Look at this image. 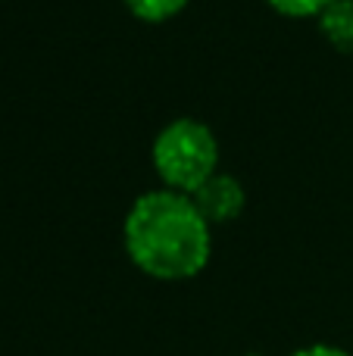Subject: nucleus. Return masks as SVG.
Wrapping results in <instances>:
<instances>
[{
  "label": "nucleus",
  "instance_id": "nucleus-1",
  "mask_svg": "<svg viewBox=\"0 0 353 356\" xmlns=\"http://www.w3.org/2000/svg\"><path fill=\"white\" fill-rule=\"evenodd\" d=\"M210 222L179 191H147L129 209L125 250L150 278L181 282L197 275L210 259Z\"/></svg>",
  "mask_w": 353,
  "mask_h": 356
},
{
  "label": "nucleus",
  "instance_id": "nucleus-2",
  "mask_svg": "<svg viewBox=\"0 0 353 356\" xmlns=\"http://www.w3.org/2000/svg\"><path fill=\"white\" fill-rule=\"evenodd\" d=\"M219 144L213 131L197 119H175L156 135L154 166L169 191L194 194L200 184L216 172Z\"/></svg>",
  "mask_w": 353,
  "mask_h": 356
},
{
  "label": "nucleus",
  "instance_id": "nucleus-3",
  "mask_svg": "<svg viewBox=\"0 0 353 356\" xmlns=\"http://www.w3.org/2000/svg\"><path fill=\"white\" fill-rule=\"evenodd\" d=\"M188 197L194 200L197 213L204 216L210 225H216V222H231L244 209L241 181L231 175H222V172H213L194 194H188Z\"/></svg>",
  "mask_w": 353,
  "mask_h": 356
},
{
  "label": "nucleus",
  "instance_id": "nucleus-4",
  "mask_svg": "<svg viewBox=\"0 0 353 356\" xmlns=\"http://www.w3.org/2000/svg\"><path fill=\"white\" fill-rule=\"evenodd\" d=\"M319 29L338 50H353V0H335L319 13Z\"/></svg>",
  "mask_w": 353,
  "mask_h": 356
},
{
  "label": "nucleus",
  "instance_id": "nucleus-5",
  "mask_svg": "<svg viewBox=\"0 0 353 356\" xmlns=\"http://www.w3.org/2000/svg\"><path fill=\"white\" fill-rule=\"evenodd\" d=\"M129 10L141 19H150V22H160V19H169L188 3V0H125Z\"/></svg>",
  "mask_w": 353,
  "mask_h": 356
},
{
  "label": "nucleus",
  "instance_id": "nucleus-6",
  "mask_svg": "<svg viewBox=\"0 0 353 356\" xmlns=\"http://www.w3.org/2000/svg\"><path fill=\"white\" fill-rule=\"evenodd\" d=\"M269 3L279 13H285V16H319L335 0H269Z\"/></svg>",
  "mask_w": 353,
  "mask_h": 356
},
{
  "label": "nucleus",
  "instance_id": "nucleus-7",
  "mask_svg": "<svg viewBox=\"0 0 353 356\" xmlns=\"http://www.w3.org/2000/svg\"><path fill=\"white\" fill-rule=\"evenodd\" d=\"M291 356H350V353L341 350V347H335V344H310V347L294 350Z\"/></svg>",
  "mask_w": 353,
  "mask_h": 356
},
{
  "label": "nucleus",
  "instance_id": "nucleus-8",
  "mask_svg": "<svg viewBox=\"0 0 353 356\" xmlns=\"http://www.w3.org/2000/svg\"><path fill=\"white\" fill-rule=\"evenodd\" d=\"M244 356H266V353H244Z\"/></svg>",
  "mask_w": 353,
  "mask_h": 356
}]
</instances>
